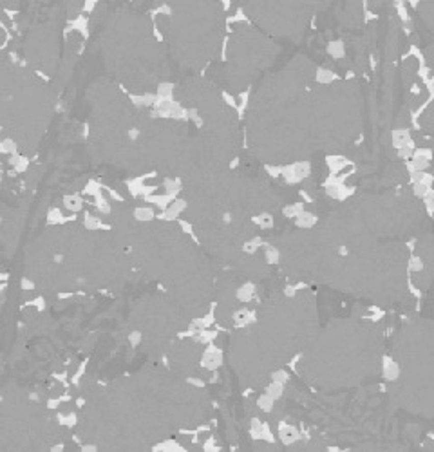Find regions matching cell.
<instances>
[{
    "label": "cell",
    "instance_id": "cell-1",
    "mask_svg": "<svg viewBox=\"0 0 434 452\" xmlns=\"http://www.w3.org/2000/svg\"><path fill=\"white\" fill-rule=\"evenodd\" d=\"M223 362H224L223 349L217 347L214 342H210V344L207 345V349L203 351V355H201V367L214 373V371H217V369L223 365Z\"/></svg>",
    "mask_w": 434,
    "mask_h": 452
},
{
    "label": "cell",
    "instance_id": "cell-2",
    "mask_svg": "<svg viewBox=\"0 0 434 452\" xmlns=\"http://www.w3.org/2000/svg\"><path fill=\"white\" fill-rule=\"evenodd\" d=\"M257 291H259V286L253 281H244L243 284H239L234 290V300L241 302V304H248L255 298Z\"/></svg>",
    "mask_w": 434,
    "mask_h": 452
},
{
    "label": "cell",
    "instance_id": "cell-3",
    "mask_svg": "<svg viewBox=\"0 0 434 452\" xmlns=\"http://www.w3.org/2000/svg\"><path fill=\"white\" fill-rule=\"evenodd\" d=\"M279 440L284 447H291V445H295L297 441L302 440V434L299 433V429L295 427V425L280 421L279 423Z\"/></svg>",
    "mask_w": 434,
    "mask_h": 452
},
{
    "label": "cell",
    "instance_id": "cell-4",
    "mask_svg": "<svg viewBox=\"0 0 434 452\" xmlns=\"http://www.w3.org/2000/svg\"><path fill=\"white\" fill-rule=\"evenodd\" d=\"M188 208V203L185 199H174V201L168 205L167 208L163 210V214L160 215V219L163 221H175V219H180L181 214Z\"/></svg>",
    "mask_w": 434,
    "mask_h": 452
},
{
    "label": "cell",
    "instance_id": "cell-5",
    "mask_svg": "<svg viewBox=\"0 0 434 452\" xmlns=\"http://www.w3.org/2000/svg\"><path fill=\"white\" fill-rule=\"evenodd\" d=\"M402 374V369H400V364L394 358L391 357H384L382 360V376L386 378L387 382H396Z\"/></svg>",
    "mask_w": 434,
    "mask_h": 452
},
{
    "label": "cell",
    "instance_id": "cell-6",
    "mask_svg": "<svg viewBox=\"0 0 434 452\" xmlns=\"http://www.w3.org/2000/svg\"><path fill=\"white\" fill-rule=\"evenodd\" d=\"M317 222H319V215L315 214V212L308 210V208H304V210L295 217V226L300 228V230H311V228L317 226Z\"/></svg>",
    "mask_w": 434,
    "mask_h": 452
},
{
    "label": "cell",
    "instance_id": "cell-7",
    "mask_svg": "<svg viewBox=\"0 0 434 452\" xmlns=\"http://www.w3.org/2000/svg\"><path fill=\"white\" fill-rule=\"evenodd\" d=\"M261 250H263V261L266 266H275L280 262V250L279 246L271 244V242H264L261 246Z\"/></svg>",
    "mask_w": 434,
    "mask_h": 452
},
{
    "label": "cell",
    "instance_id": "cell-8",
    "mask_svg": "<svg viewBox=\"0 0 434 452\" xmlns=\"http://www.w3.org/2000/svg\"><path fill=\"white\" fill-rule=\"evenodd\" d=\"M132 217L138 222H150L156 217V210L148 205H140L132 208Z\"/></svg>",
    "mask_w": 434,
    "mask_h": 452
},
{
    "label": "cell",
    "instance_id": "cell-9",
    "mask_svg": "<svg viewBox=\"0 0 434 452\" xmlns=\"http://www.w3.org/2000/svg\"><path fill=\"white\" fill-rule=\"evenodd\" d=\"M263 244H264V239L261 237V235H250V237H246V241L243 242V252L248 257H255Z\"/></svg>",
    "mask_w": 434,
    "mask_h": 452
},
{
    "label": "cell",
    "instance_id": "cell-10",
    "mask_svg": "<svg viewBox=\"0 0 434 452\" xmlns=\"http://www.w3.org/2000/svg\"><path fill=\"white\" fill-rule=\"evenodd\" d=\"M251 222H253V226L261 228V230H271L275 226V217L270 212H261L255 217H251Z\"/></svg>",
    "mask_w": 434,
    "mask_h": 452
},
{
    "label": "cell",
    "instance_id": "cell-11",
    "mask_svg": "<svg viewBox=\"0 0 434 452\" xmlns=\"http://www.w3.org/2000/svg\"><path fill=\"white\" fill-rule=\"evenodd\" d=\"M275 404H277V400L271 398L268 393H264V391L257 396V400H255V407L259 409L261 413H273Z\"/></svg>",
    "mask_w": 434,
    "mask_h": 452
},
{
    "label": "cell",
    "instance_id": "cell-12",
    "mask_svg": "<svg viewBox=\"0 0 434 452\" xmlns=\"http://www.w3.org/2000/svg\"><path fill=\"white\" fill-rule=\"evenodd\" d=\"M64 207L67 208L69 212L76 214V212H80L82 208H84V199H82L78 194H69L64 197Z\"/></svg>",
    "mask_w": 434,
    "mask_h": 452
},
{
    "label": "cell",
    "instance_id": "cell-13",
    "mask_svg": "<svg viewBox=\"0 0 434 452\" xmlns=\"http://www.w3.org/2000/svg\"><path fill=\"white\" fill-rule=\"evenodd\" d=\"M264 393H268L271 398H275V400L279 401L280 398L284 396V393H286V385H284V384H279V382L270 380V382H268L266 387H264Z\"/></svg>",
    "mask_w": 434,
    "mask_h": 452
},
{
    "label": "cell",
    "instance_id": "cell-14",
    "mask_svg": "<svg viewBox=\"0 0 434 452\" xmlns=\"http://www.w3.org/2000/svg\"><path fill=\"white\" fill-rule=\"evenodd\" d=\"M326 51L333 60H340L346 56V45H344V42H340V40H335V42L327 44Z\"/></svg>",
    "mask_w": 434,
    "mask_h": 452
},
{
    "label": "cell",
    "instance_id": "cell-15",
    "mask_svg": "<svg viewBox=\"0 0 434 452\" xmlns=\"http://www.w3.org/2000/svg\"><path fill=\"white\" fill-rule=\"evenodd\" d=\"M335 80H337V74H335L331 69H326V67L317 69V82H319L320 85H329L333 84Z\"/></svg>",
    "mask_w": 434,
    "mask_h": 452
},
{
    "label": "cell",
    "instance_id": "cell-16",
    "mask_svg": "<svg viewBox=\"0 0 434 452\" xmlns=\"http://www.w3.org/2000/svg\"><path fill=\"white\" fill-rule=\"evenodd\" d=\"M306 208V205L304 203H291V205H286V207H283V214L286 219H295L297 215L300 214V212Z\"/></svg>",
    "mask_w": 434,
    "mask_h": 452
},
{
    "label": "cell",
    "instance_id": "cell-17",
    "mask_svg": "<svg viewBox=\"0 0 434 452\" xmlns=\"http://www.w3.org/2000/svg\"><path fill=\"white\" fill-rule=\"evenodd\" d=\"M271 380H273V382H279V384L288 385V384H290V380H291L290 371H288V369H284V367L277 369V371H273V373H271Z\"/></svg>",
    "mask_w": 434,
    "mask_h": 452
},
{
    "label": "cell",
    "instance_id": "cell-18",
    "mask_svg": "<svg viewBox=\"0 0 434 452\" xmlns=\"http://www.w3.org/2000/svg\"><path fill=\"white\" fill-rule=\"evenodd\" d=\"M0 154H16V143L11 138H4L0 141Z\"/></svg>",
    "mask_w": 434,
    "mask_h": 452
},
{
    "label": "cell",
    "instance_id": "cell-19",
    "mask_svg": "<svg viewBox=\"0 0 434 452\" xmlns=\"http://www.w3.org/2000/svg\"><path fill=\"white\" fill-rule=\"evenodd\" d=\"M56 420H58V423L65 425V427H72V425H76V414L74 413H60L58 416H56Z\"/></svg>",
    "mask_w": 434,
    "mask_h": 452
},
{
    "label": "cell",
    "instance_id": "cell-20",
    "mask_svg": "<svg viewBox=\"0 0 434 452\" xmlns=\"http://www.w3.org/2000/svg\"><path fill=\"white\" fill-rule=\"evenodd\" d=\"M141 340H143L141 331H131V333H129V344H131V347H138V345L141 344Z\"/></svg>",
    "mask_w": 434,
    "mask_h": 452
},
{
    "label": "cell",
    "instance_id": "cell-21",
    "mask_svg": "<svg viewBox=\"0 0 434 452\" xmlns=\"http://www.w3.org/2000/svg\"><path fill=\"white\" fill-rule=\"evenodd\" d=\"M223 98H226V99H230V96H228V92H223ZM232 107H235V102H234V98H232Z\"/></svg>",
    "mask_w": 434,
    "mask_h": 452
},
{
    "label": "cell",
    "instance_id": "cell-22",
    "mask_svg": "<svg viewBox=\"0 0 434 452\" xmlns=\"http://www.w3.org/2000/svg\"><path fill=\"white\" fill-rule=\"evenodd\" d=\"M2 175H4V170H2V167H0V183H2Z\"/></svg>",
    "mask_w": 434,
    "mask_h": 452
},
{
    "label": "cell",
    "instance_id": "cell-23",
    "mask_svg": "<svg viewBox=\"0 0 434 452\" xmlns=\"http://www.w3.org/2000/svg\"><path fill=\"white\" fill-rule=\"evenodd\" d=\"M0 132H2V125H0Z\"/></svg>",
    "mask_w": 434,
    "mask_h": 452
},
{
    "label": "cell",
    "instance_id": "cell-24",
    "mask_svg": "<svg viewBox=\"0 0 434 452\" xmlns=\"http://www.w3.org/2000/svg\"><path fill=\"white\" fill-rule=\"evenodd\" d=\"M0 400H2V396H0Z\"/></svg>",
    "mask_w": 434,
    "mask_h": 452
}]
</instances>
